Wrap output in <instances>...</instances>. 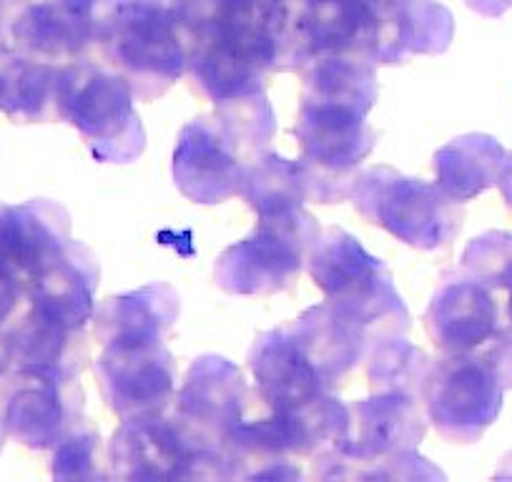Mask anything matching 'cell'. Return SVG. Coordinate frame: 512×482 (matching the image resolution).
Returning a JSON list of instances; mask_svg holds the SVG:
<instances>
[{"label": "cell", "mask_w": 512, "mask_h": 482, "mask_svg": "<svg viewBox=\"0 0 512 482\" xmlns=\"http://www.w3.org/2000/svg\"><path fill=\"white\" fill-rule=\"evenodd\" d=\"M191 445L174 417L141 415L121 420L108 445V477L116 480H184Z\"/></svg>", "instance_id": "5bb4252c"}, {"label": "cell", "mask_w": 512, "mask_h": 482, "mask_svg": "<svg viewBox=\"0 0 512 482\" xmlns=\"http://www.w3.org/2000/svg\"><path fill=\"white\" fill-rule=\"evenodd\" d=\"M71 239V216L51 199L8 206L0 201V277L28 287Z\"/></svg>", "instance_id": "7c38bea8"}, {"label": "cell", "mask_w": 512, "mask_h": 482, "mask_svg": "<svg viewBox=\"0 0 512 482\" xmlns=\"http://www.w3.org/2000/svg\"><path fill=\"white\" fill-rule=\"evenodd\" d=\"M319 236L317 219L302 206L259 216L256 229L216 259L214 282L226 294L239 297L284 292L297 282Z\"/></svg>", "instance_id": "277c9868"}, {"label": "cell", "mask_w": 512, "mask_h": 482, "mask_svg": "<svg viewBox=\"0 0 512 482\" xmlns=\"http://www.w3.org/2000/svg\"><path fill=\"white\" fill-rule=\"evenodd\" d=\"M6 342L16 372L46 380H78L91 357L83 329L66 327L33 307L6 334Z\"/></svg>", "instance_id": "ac0fdd59"}, {"label": "cell", "mask_w": 512, "mask_h": 482, "mask_svg": "<svg viewBox=\"0 0 512 482\" xmlns=\"http://www.w3.org/2000/svg\"><path fill=\"white\" fill-rule=\"evenodd\" d=\"M96 380L121 420L164 415L176 397V362L164 339L103 344Z\"/></svg>", "instance_id": "ba28073f"}, {"label": "cell", "mask_w": 512, "mask_h": 482, "mask_svg": "<svg viewBox=\"0 0 512 482\" xmlns=\"http://www.w3.org/2000/svg\"><path fill=\"white\" fill-rule=\"evenodd\" d=\"M174 402V422L191 450H221L241 422L246 405L244 377L229 359L204 354L191 362Z\"/></svg>", "instance_id": "9c48e42d"}, {"label": "cell", "mask_w": 512, "mask_h": 482, "mask_svg": "<svg viewBox=\"0 0 512 482\" xmlns=\"http://www.w3.org/2000/svg\"><path fill=\"white\" fill-rule=\"evenodd\" d=\"M349 199L364 221L422 252L447 247L462 226L460 204L440 186L410 179L392 166L359 174Z\"/></svg>", "instance_id": "5b68a950"}, {"label": "cell", "mask_w": 512, "mask_h": 482, "mask_svg": "<svg viewBox=\"0 0 512 482\" xmlns=\"http://www.w3.org/2000/svg\"><path fill=\"white\" fill-rule=\"evenodd\" d=\"M63 66L28 56H0V111L18 124L61 121Z\"/></svg>", "instance_id": "7402d4cb"}, {"label": "cell", "mask_w": 512, "mask_h": 482, "mask_svg": "<svg viewBox=\"0 0 512 482\" xmlns=\"http://www.w3.org/2000/svg\"><path fill=\"white\" fill-rule=\"evenodd\" d=\"M277 41L262 28L226 26L196 38L189 48V66L194 91L209 101L249 96L264 91L269 71L277 68Z\"/></svg>", "instance_id": "52a82bcc"}, {"label": "cell", "mask_w": 512, "mask_h": 482, "mask_svg": "<svg viewBox=\"0 0 512 482\" xmlns=\"http://www.w3.org/2000/svg\"><path fill=\"white\" fill-rule=\"evenodd\" d=\"M249 370L254 375L259 397L272 407V412L292 410L327 392L289 329V322L256 334L249 352Z\"/></svg>", "instance_id": "e0dca14e"}, {"label": "cell", "mask_w": 512, "mask_h": 482, "mask_svg": "<svg viewBox=\"0 0 512 482\" xmlns=\"http://www.w3.org/2000/svg\"><path fill=\"white\" fill-rule=\"evenodd\" d=\"M8 370H11V354H8L6 337H0V380L8 375Z\"/></svg>", "instance_id": "836d02e7"}, {"label": "cell", "mask_w": 512, "mask_h": 482, "mask_svg": "<svg viewBox=\"0 0 512 482\" xmlns=\"http://www.w3.org/2000/svg\"><path fill=\"white\" fill-rule=\"evenodd\" d=\"M425 327L442 354L475 352L502 334L500 299L470 274H452L432 297Z\"/></svg>", "instance_id": "4fadbf2b"}, {"label": "cell", "mask_w": 512, "mask_h": 482, "mask_svg": "<svg viewBox=\"0 0 512 482\" xmlns=\"http://www.w3.org/2000/svg\"><path fill=\"white\" fill-rule=\"evenodd\" d=\"M103 445L96 427L83 417L56 447H53L51 475L56 480H103Z\"/></svg>", "instance_id": "83f0119b"}, {"label": "cell", "mask_w": 512, "mask_h": 482, "mask_svg": "<svg viewBox=\"0 0 512 482\" xmlns=\"http://www.w3.org/2000/svg\"><path fill=\"white\" fill-rule=\"evenodd\" d=\"M430 365L427 354L402 339V334L377 339L369 352V390L377 395L397 392V395L422 397Z\"/></svg>", "instance_id": "484cf974"}, {"label": "cell", "mask_w": 512, "mask_h": 482, "mask_svg": "<svg viewBox=\"0 0 512 482\" xmlns=\"http://www.w3.org/2000/svg\"><path fill=\"white\" fill-rule=\"evenodd\" d=\"M425 432L427 412L422 397L372 392L367 400L349 405V442L342 460L364 462L417 450L425 440Z\"/></svg>", "instance_id": "9a60e30c"}, {"label": "cell", "mask_w": 512, "mask_h": 482, "mask_svg": "<svg viewBox=\"0 0 512 482\" xmlns=\"http://www.w3.org/2000/svg\"><path fill=\"white\" fill-rule=\"evenodd\" d=\"M334 477H357V480H435L442 477L437 467H432L425 457L417 455V450L395 452V455L374 457L364 462H337L327 480Z\"/></svg>", "instance_id": "f546056e"}, {"label": "cell", "mask_w": 512, "mask_h": 482, "mask_svg": "<svg viewBox=\"0 0 512 482\" xmlns=\"http://www.w3.org/2000/svg\"><path fill=\"white\" fill-rule=\"evenodd\" d=\"M259 216L299 209L309 201V179L302 159L289 161L279 154L256 156L246 169L241 194Z\"/></svg>", "instance_id": "d4e9b609"}, {"label": "cell", "mask_w": 512, "mask_h": 482, "mask_svg": "<svg viewBox=\"0 0 512 482\" xmlns=\"http://www.w3.org/2000/svg\"><path fill=\"white\" fill-rule=\"evenodd\" d=\"M289 452L299 462H312L314 477H324L347 452L349 405H342L332 392L312 397L292 410L274 412Z\"/></svg>", "instance_id": "ffe728a7"}, {"label": "cell", "mask_w": 512, "mask_h": 482, "mask_svg": "<svg viewBox=\"0 0 512 482\" xmlns=\"http://www.w3.org/2000/svg\"><path fill=\"white\" fill-rule=\"evenodd\" d=\"M497 186H500L505 206L512 211V151L510 154H505V161H502L500 176H497Z\"/></svg>", "instance_id": "d6a6232c"}, {"label": "cell", "mask_w": 512, "mask_h": 482, "mask_svg": "<svg viewBox=\"0 0 512 482\" xmlns=\"http://www.w3.org/2000/svg\"><path fill=\"white\" fill-rule=\"evenodd\" d=\"M304 76L299 118L292 134L302 146L309 199L337 204L352 196L359 164L377 134L367 116L377 101V76L362 58H319Z\"/></svg>", "instance_id": "6da1fadb"}, {"label": "cell", "mask_w": 512, "mask_h": 482, "mask_svg": "<svg viewBox=\"0 0 512 482\" xmlns=\"http://www.w3.org/2000/svg\"><path fill=\"white\" fill-rule=\"evenodd\" d=\"M28 307H31V299H28L26 287L8 277H0V337H6L21 322Z\"/></svg>", "instance_id": "4dcf8cb0"}, {"label": "cell", "mask_w": 512, "mask_h": 482, "mask_svg": "<svg viewBox=\"0 0 512 482\" xmlns=\"http://www.w3.org/2000/svg\"><path fill=\"white\" fill-rule=\"evenodd\" d=\"M3 437H6V430H3V417H0V447H3Z\"/></svg>", "instance_id": "e575fe53"}, {"label": "cell", "mask_w": 512, "mask_h": 482, "mask_svg": "<svg viewBox=\"0 0 512 482\" xmlns=\"http://www.w3.org/2000/svg\"><path fill=\"white\" fill-rule=\"evenodd\" d=\"M505 149L487 134H467L442 146L432 159L435 184L457 204L472 201L482 191L497 186Z\"/></svg>", "instance_id": "cb8c5ba5"}, {"label": "cell", "mask_w": 512, "mask_h": 482, "mask_svg": "<svg viewBox=\"0 0 512 482\" xmlns=\"http://www.w3.org/2000/svg\"><path fill=\"white\" fill-rule=\"evenodd\" d=\"M134 101L126 78L111 66L96 61L63 66L61 121L76 126L101 164H128L144 154L146 131Z\"/></svg>", "instance_id": "3957f363"}, {"label": "cell", "mask_w": 512, "mask_h": 482, "mask_svg": "<svg viewBox=\"0 0 512 482\" xmlns=\"http://www.w3.org/2000/svg\"><path fill=\"white\" fill-rule=\"evenodd\" d=\"M98 259L83 241L68 239L56 259L28 282L31 307L66 327L86 329L96 312Z\"/></svg>", "instance_id": "2e32d148"}, {"label": "cell", "mask_w": 512, "mask_h": 482, "mask_svg": "<svg viewBox=\"0 0 512 482\" xmlns=\"http://www.w3.org/2000/svg\"><path fill=\"white\" fill-rule=\"evenodd\" d=\"M251 161L214 116H199L181 129L174 149V181L194 204H221L241 194Z\"/></svg>", "instance_id": "30bf717a"}, {"label": "cell", "mask_w": 512, "mask_h": 482, "mask_svg": "<svg viewBox=\"0 0 512 482\" xmlns=\"http://www.w3.org/2000/svg\"><path fill=\"white\" fill-rule=\"evenodd\" d=\"M179 294L164 282L108 297L93 312V337L101 344L164 339L179 319Z\"/></svg>", "instance_id": "44dd1931"}, {"label": "cell", "mask_w": 512, "mask_h": 482, "mask_svg": "<svg viewBox=\"0 0 512 482\" xmlns=\"http://www.w3.org/2000/svg\"><path fill=\"white\" fill-rule=\"evenodd\" d=\"M309 277L339 314L357 322L372 342L400 337L410 327V312L395 287L392 272L354 239L332 226L319 236L307 257Z\"/></svg>", "instance_id": "7a4b0ae2"}, {"label": "cell", "mask_w": 512, "mask_h": 482, "mask_svg": "<svg viewBox=\"0 0 512 482\" xmlns=\"http://www.w3.org/2000/svg\"><path fill=\"white\" fill-rule=\"evenodd\" d=\"M214 118L221 124V129L231 136V141L244 151L249 161L262 156L269 141L277 134V118H274V111L264 91L219 101Z\"/></svg>", "instance_id": "4316f807"}, {"label": "cell", "mask_w": 512, "mask_h": 482, "mask_svg": "<svg viewBox=\"0 0 512 482\" xmlns=\"http://www.w3.org/2000/svg\"><path fill=\"white\" fill-rule=\"evenodd\" d=\"M462 269L472 279L490 287L495 294L512 289V234L487 231L467 244L462 254Z\"/></svg>", "instance_id": "f1b7e54d"}, {"label": "cell", "mask_w": 512, "mask_h": 482, "mask_svg": "<svg viewBox=\"0 0 512 482\" xmlns=\"http://www.w3.org/2000/svg\"><path fill=\"white\" fill-rule=\"evenodd\" d=\"M289 329L327 392L339 390L349 380L372 342L357 322L339 314L327 302L307 309L302 317L289 322Z\"/></svg>", "instance_id": "d6986e66"}, {"label": "cell", "mask_w": 512, "mask_h": 482, "mask_svg": "<svg viewBox=\"0 0 512 482\" xmlns=\"http://www.w3.org/2000/svg\"><path fill=\"white\" fill-rule=\"evenodd\" d=\"M231 477H246V480H297L302 470L297 457L289 452L277 417L267 420L244 422L231 430L221 445Z\"/></svg>", "instance_id": "603a6c76"}, {"label": "cell", "mask_w": 512, "mask_h": 482, "mask_svg": "<svg viewBox=\"0 0 512 482\" xmlns=\"http://www.w3.org/2000/svg\"><path fill=\"white\" fill-rule=\"evenodd\" d=\"M485 359L490 362V367L495 370L497 380L502 382L505 390H512V337L510 334H500L490 342V347L485 349Z\"/></svg>", "instance_id": "1f68e13d"}, {"label": "cell", "mask_w": 512, "mask_h": 482, "mask_svg": "<svg viewBox=\"0 0 512 482\" xmlns=\"http://www.w3.org/2000/svg\"><path fill=\"white\" fill-rule=\"evenodd\" d=\"M83 420V390L78 380L13 377L3 410V430L31 450H53Z\"/></svg>", "instance_id": "8fae6325"}, {"label": "cell", "mask_w": 512, "mask_h": 482, "mask_svg": "<svg viewBox=\"0 0 512 482\" xmlns=\"http://www.w3.org/2000/svg\"><path fill=\"white\" fill-rule=\"evenodd\" d=\"M505 387L482 352L442 354L427 372L422 402L437 435L470 445L500 417Z\"/></svg>", "instance_id": "8992f818"}]
</instances>
